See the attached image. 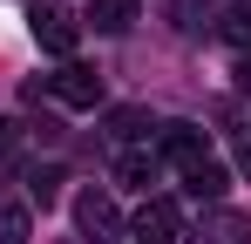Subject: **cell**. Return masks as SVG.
Instances as JSON below:
<instances>
[{
	"label": "cell",
	"instance_id": "obj_1",
	"mask_svg": "<svg viewBox=\"0 0 251 244\" xmlns=\"http://www.w3.org/2000/svg\"><path fill=\"white\" fill-rule=\"evenodd\" d=\"M34 41H41L48 54L75 61V48H82V21H75L68 7H34Z\"/></svg>",
	"mask_w": 251,
	"mask_h": 244
},
{
	"label": "cell",
	"instance_id": "obj_2",
	"mask_svg": "<svg viewBox=\"0 0 251 244\" xmlns=\"http://www.w3.org/2000/svg\"><path fill=\"white\" fill-rule=\"evenodd\" d=\"M54 88V102H68V109H95L102 102V75L88 68V61H61V75H48Z\"/></svg>",
	"mask_w": 251,
	"mask_h": 244
},
{
	"label": "cell",
	"instance_id": "obj_3",
	"mask_svg": "<svg viewBox=\"0 0 251 244\" xmlns=\"http://www.w3.org/2000/svg\"><path fill=\"white\" fill-rule=\"evenodd\" d=\"M129 238H136V244H176V238H183V217H176V203H170V197H150L143 210H136Z\"/></svg>",
	"mask_w": 251,
	"mask_h": 244
},
{
	"label": "cell",
	"instance_id": "obj_4",
	"mask_svg": "<svg viewBox=\"0 0 251 244\" xmlns=\"http://www.w3.org/2000/svg\"><path fill=\"white\" fill-rule=\"evenodd\" d=\"M163 163H176L183 176L204 170V163H210V136H204V129H190V122H170V129H163Z\"/></svg>",
	"mask_w": 251,
	"mask_h": 244
},
{
	"label": "cell",
	"instance_id": "obj_5",
	"mask_svg": "<svg viewBox=\"0 0 251 244\" xmlns=\"http://www.w3.org/2000/svg\"><path fill=\"white\" fill-rule=\"evenodd\" d=\"M75 224H82V238H95V244H109L116 231H123L116 203L102 197V190H82V197H75Z\"/></svg>",
	"mask_w": 251,
	"mask_h": 244
},
{
	"label": "cell",
	"instance_id": "obj_6",
	"mask_svg": "<svg viewBox=\"0 0 251 244\" xmlns=\"http://www.w3.org/2000/svg\"><path fill=\"white\" fill-rule=\"evenodd\" d=\"M190 244H251V217H238V210H204V224L190 231Z\"/></svg>",
	"mask_w": 251,
	"mask_h": 244
},
{
	"label": "cell",
	"instance_id": "obj_7",
	"mask_svg": "<svg viewBox=\"0 0 251 244\" xmlns=\"http://www.w3.org/2000/svg\"><path fill=\"white\" fill-rule=\"evenodd\" d=\"M116 183H123V190H150V183H156V156H150V149H123V156H116Z\"/></svg>",
	"mask_w": 251,
	"mask_h": 244
},
{
	"label": "cell",
	"instance_id": "obj_8",
	"mask_svg": "<svg viewBox=\"0 0 251 244\" xmlns=\"http://www.w3.org/2000/svg\"><path fill=\"white\" fill-rule=\"evenodd\" d=\"M88 21L102 34H129L136 27V0H88Z\"/></svg>",
	"mask_w": 251,
	"mask_h": 244
},
{
	"label": "cell",
	"instance_id": "obj_9",
	"mask_svg": "<svg viewBox=\"0 0 251 244\" xmlns=\"http://www.w3.org/2000/svg\"><path fill=\"white\" fill-rule=\"evenodd\" d=\"M183 190H190L197 203H217L224 190H231V176H224V163H204V170H190V176H183Z\"/></svg>",
	"mask_w": 251,
	"mask_h": 244
},
{
	"label": "cell",
	"instance_id": "obj_10",
	"mask_svg": "<svg viewBox=\"0 0 251 244\" xmlns=\"http://www.w3.org/2000/svg\"><path fill=\"white\" fill-rule=\"evenodd\" d=\"M217 34L231 41V48H245V54H251V0H238V7L217 21Z\"/></svg>",
	"mask_w": 251,
	"mask_h": 244
},
{
	"label": "cell",
	"instance_id": "obj_11",
	"mask_svg": "<svg viewBox=\"0 0 251 244\" xmlns=\"http://www.w3.org/2000/svg\"><path fill=\"white\" fill-rule=\"evenodd\" d=\"M0 244H27V210L21 203H0Z\"/></svg>",
	"mask_w": 251,
	"mask_h": 244
},
{
	"label": "cell",
	"instance_id": "obj_12",
	"mask_svg": "<svg viewBox=\"0 0 251 244\" xmlns=\"http://www.w3.org/2000/svg\"><path fill=\"white\" fill-rule=\"evenodd\" d=\"M27 197L54 203V197H61V170H27Z\"/></svg>",
	"mask_w": 251,
	"mask_h": 244
},
{
	"label": "cell",
	"instance_id": "obj_13",
	"mask_svg": "<svg viewBox=\"0 0 251 244\" xmlns=\"http://www.w3.org/2000/svg\"><path fill=\"white\" fill-rule=\"evenodd\" d=\"M143 122H150L143 109H116V116H109V129H116V136H143Z\"/></svg>",
	"mask_w": 251,
	"mask_h": 244
},
{
	"label": "cell",
	"instance_id": "obj_14",
	"mask_svg": "<svg viewBox=\"0 0 251 244\" xmlns=\"http://www.w3.org/2000/svg\"><path fill=\"white\" fill-rule=\"evenodd\" d=\"M231 75H238V88H251V54H238V68H231Z\"/></svg>",
	"mask_w": 251,
	"mask_h": 244
},
{
	"label": "cell",
	"instance_id": "obj_15",
	"mask_svg": "<svg viewBox=\"0 0 251 244\" xmlns=\"http://www.w3.org/2000/svg\"><path fill=\"white\" fill-rule=\"evenodd\" d=\"M238 170H245V176H251V136H245V143H238Z\"/></svg>",
	"mask_w": 251,
	"mask_h": 244
}]
</instances>
